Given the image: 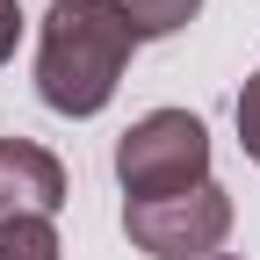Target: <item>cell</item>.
Segmentation results:
<instances>
[{
	"mask_svg": "<svg viewBox=\"0 0 260 260\" xmlns=\"http://www.w3.org/2000/svg\"><path fill=\"white\" fill-rule=\"evenodd\" d=\"M65 210V167L37 138H0V224L8 217H58Z\"/></svg>",
	"mask_w": 260,
	"mask_h": 260,
	"instance_id": "277c9868",
	"label": "cell"
},
{
	"mask_svg": "<svg viewBox=\"0 0 260 260\" xmlns=\"http://www.w3.org/2000/svg\"><path fill=\"white\" fill-rule=\"evenodd\" d=\"M58 224L51 217H8L0 224V260H58Z\"/></svg>",
	"mask_w": 260,
	"mask_h": 260,
	"instance_id": "8992f818",
	"label": "cell"
},
{
	"mask_svg": "<svg viewBox=\"0 0 260 260\" xmlns=\"http://www.w3.org/2000/svg\"><path fill=\"white\" fill-rule=\"evenodd\" d=\"M15 44H22V0H0V65L15 58Z\"/></svg>",
	"mask_w": 260,
	"mask_h": 260,
	"instance_id": "ba28073f",
	"label": "cell"
},
{
	"mask_svg": "<svg viewBox=\"0 0 260 260\" xmlns=\"http://www.w3.org/2000/svg\"><path fill=\"white\" fill-rule=\"evenodd\" d=\"M138 51L116 0H51L37 37V94L58 116H102Z\"/></svg>",
	"mask_w": 260,
	"mask_h": 260,
	"instance_id": "6da1fadb",
	"label": "cell"
},
{
	"mask_svg": "<svg viewBox=\"0 0 260 260\" xmlns=\"http://www.w3.org/2000/svg\"><path fill=\"white\" fill-rule=\"evenodd\" d=\"M195 8H203V0H116V15L130 22V37H138V44L188 29V22H195Z\"/></svg>",
	"mask_w": 260,
	"mask_h": 260,
	"instance_id": "5b68a950",
	"label": "cell"
},
{
	"mask_svg": "<svg viewBox=\"0 0 260 260\" xmlns=\"http://www.w3.org/2000/svg\"><path fill=\"white\" fill-rule=\"evenodd\" d=\"M210 260H239V253H210Z\"/></svg>",
	"mask_w": 260,
	"mask_h": 260,
	"instance_id": "9c48e42d",
	"label": "cell"
},
{
	"mask_svg": "<svg viewBox=\"0 0 260 260\" xmlns=\"http://www.w3.org/2000/svg\"><path fill=\"white\" fill-rule=\"evenodd\" d=\"M116 181L123 203H159L210 181V130L188 109H152L116 138Z\"/></svg>",
	"mask_w": 260,
	"mask_h": 260,
	"instance_id": "7a4b0ae2",
	"label": "cell"
},
{
	"mask_svg": "<svg viewBox=\"0 0 260 260\" xmlns=\"http://www.w3.org/2000/svg\"><path fill=\"white\" fill-rule=\"evenodd\" d=\"M239 145H246V159H260V73L239 87Z\"/></svg>",
	"mask_w": 260,
	"mask_h": 260,
	"instance_id": "52a82bcc",
	"label": "cell"
},
{
	"mask_svg": "<svg viewBox=\"0 0 260 260\" xmlns=\"http://www.w3.org/2000/svg\"><path fill=\"white\" fill-rule=\"evenodd\" d=\"M123 232L152 260H210L232 239V195L217 181L188 188V195H159V203H123Z\"/></svg>",
	"mask_w": 260,
	"mask_h": 260,
	"instance_id": "3957f363",
	"label": "cell"
}]
</instances>
